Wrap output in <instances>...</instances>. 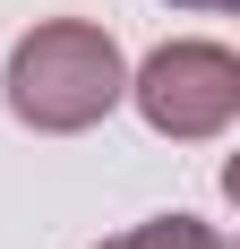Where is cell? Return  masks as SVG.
<instances>
[{
	"label": "cell",
	"instance_id": "1",
	"mask_svg": "<svg viewBox=\"0 0 240 249\" xmlns=\"http://www.w3.org/2000/svg\"><path fill=\"white\" fill-rule=\"evenodd\" d=\"M0 95H9V121L34 129V138H77L120 112L129 95V60H120L112 26L95 18H43L9 43V69H0Z\"/></svg>",
	"mask_w": 240,
	"mask_h": 249
},
{
	"label": "cell",
	"instance_id": "2",
	"mask_svg": "<svg viewBox=\"0 0 240 249\" xmlns=\"http://www.w3.org/2000/svg\"><path fill=\"white\" fill-rule=\"evenodd\" d=\"M120 103H137V121L171 146H206L240 121V52L215 35H171L129 69Z\"/></svg>",
	"mask_w": 240,
	"mask_h": 249
},
{
	"label": "cell",
	"instance_id": "3",
	"mask_svg": "<svg viewBox=\"0 0 240 249\" xmlns=\"http://www.w3.org/2000/svg\"><path fill=\"white\" fill-rule=\"evenodd\" d=\"M95 249H232V241H223V224H206V215H146V224L112 232V241H95Z\"/></svg>",
	"mask_w": 240,
	"mask_h": 249
},
{
	"label": "cell",
	"instance_id": "4",
	"mask_svg": "<svg viewBox=\"0 0 240 249\" xmlns=\"http://www.w3.org/2000/svg\"><path fill=\"white\" fill-rule=\"evenodd\" d=\"M171 9H240V0H171Z\"/></svg>",
	"mask_w": 240,
	"mask_h": 249
}]
</instances>
